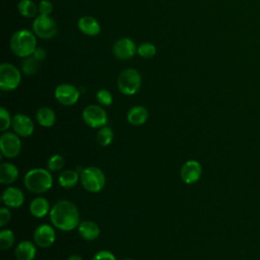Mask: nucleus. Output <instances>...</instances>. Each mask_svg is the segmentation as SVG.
Wrapping results in <instances>:
<instances>
[{
  "label": "nucleus",
  "mask_w": 260,
  "mask_h": 260,
  "mask_svg": "<svg viewBox=\"0 0 260 260\" xmlns=\"http://www.w3.org/2000/svg\"><path fill=\"white\" fill-rule=\"evenodd\" d=\"M82 119L91 128H102L108 123V114L101 106L89 105L83 109Z\"/></svg>",
  "instance_id": "0eeeda50"
},
{
  "label": "nucleus",
  "mask_w": 260,
  "mask_h": 260,
  "mask_svg": "<svg viewBox=\"0 0 260 260\" xmlns=\"http://www.w3.org/2000/svg\"><path fill=\"white\" fill-rule=\"evenodd\" d=\"M202 175V167L201 164L195 159H189L183 164L180 176L184 183L191 185L196 183Z\"/></svg>",
  "instance_id": "f8f14e48"
},
{
  "label": "nucleus",
  "mask_w": 260,
  "mask_h": 260,
  "mask_svg": "<svg viewBox=\"0 0 260 260\" xmlns=\"http://www.w3.org/2000/svg\"><path fill=\"white\" fill-rule=\"evenodd\" d=\"M46 55H47V53H46L45 49H43V48H36L35 52L32 53V56H34L39 62L45 60Z\"/></svg>",
  "instance_id": "f704fd0d"
},
{
  "label": "nucleus",
  "mask_w": 260,
  "mask_h": 260,
  "mask_svg": "<svg viewBox=\"0 0 260 260\" xmlns=\"http://www.w3.org/2000/svg\"><path fill=\"white\" fill-rule=\"evenodd\" d=\"M55 99L63 106H73L79 99L78 88L69 83H62L55 88Z\"/></svg>",
  "instance_id": "9d476101"
},
{
  "label": "nucleus",
  "mask_w": 260,
  "mask_h": 260,
  "mask_svg": "<svg viewBox=\"0 0 260 260\" xmlns=\"http://www.w3.org/2000/svg\"><path fill=\"white\" fill-rule=\"evenodd\" d=\"M15 241L14 234L9 229H4L0 232V249L2 251H6L10 249Z\"/></svg>",
  "instance_id": "a878e982"
},
{
  "label": "nucleus",
  "mask_w": 260,
  "mask_h": 260,
  "mask_svg": "<svg viewBox=\"0 0 260 260\" xmlns=\"http://www.w3.org/2000/svg\"><path fill=\"white\" fill-rule=\"evenodd\" d=\"M32 29L36 36L41 39H51L57 34V24L49 15L40 14L32 22Z\"/></svg>",
  "instance_id": "1a4fd4ad"
},
{
  "label": "nucleus",
  "mask_w": 260,
  "mask_h": 260,
  "mask_svg": "<svg viewBox=\"0 0 260 260\" xmlns=\"http://www.w3.org/2000/svg\"><path fill=\"white\" fill-rule=\"evenodd\" d=\"M137 53L139 56H141L142 58H151L155 55L156 53V48L153 44L151 43H142L138 46L137 48Z\"/></svg>",
  "instance_id": "c85d7f7f"
},
{
  "label": "nucleus",
  "mask_w": 260,
  "mask_h": 260,
  "mask_svg": "<svg viewBox=\"0 0 260 260\" xmlns=\"http://www.w3.org/2000/svg\"><path fill=\"white\" fill-rule=\"evenodd\" d=\"M11 218V212L8 207H2L0 209V226H5Z\"/></svg>",
  "instance_id": "72a5a7b5"
},
{
  "label": "nucleus",
  "mask_w": 260,
  "mask_h": 260,
  "mask_svg": "<svg viewBox=\"0 0 260 260\" xmlns=\"http://www.w3.org/2000/svg\"><path fill=\"white\" fill-rule=\"evenodd\" d=\"M23 183L28 191L36 194H42L52 188L53 177L49 170L35 168L24 175Z\"/></svg>",
  "instance_id": "f03ea898"
},
{
  "label": "nucleus",
  "mask_w": 260,
  "mask_h": 260,
  "mask_svg": "<svg viewBox=\"0 0 260 260\" xmlns=\"http://www.w3.org/2000/svg\"><path fill=\"white\" fill-rule=\"evenodd\" d=\"M148 119V111L143 106H134L127 112V121L133 126L143 125Z\"/></svg>",
  "instance_id": "aec40b11"
},
{
  "label": "nucleus",
  "mask_w": 260,
  "mask_h": 260,
  "mask_svg": "<svg viewBox=\"0 0 260 260\" xmlns=\"http://www.w3.org/2000/svg\"><path fill=\"white\" fill-rule=\"evenodd\" d=\"M92 260H117V259L112 252L107 250H101L94 254Z\"/></svg>",
  "instance_id": "473e14b6"
},
{
  "label": "nucleus",
  "mask_w": 260,
  "mask_h": 260,
  "mask_svg": "<svg viewBox=\"0 0 260 260\" xmlns=\"http://www.w3.org/2000/svg\"><path fill=\"white\" fill-rule=\"evenodd\" d=\"M77 230L79 236L86 241H94L95 239L99 238L101 234V230L98 223L91 220L80 221L77 226Z\"/></svg>",
  "instance_id": "f3484780"
},
{
  "label": "nucleus",
  "mask_w": 260,
  "mask_h": 260,
  "mask_svg": "<svg viewBox=\"0 0 260 260\" xmlns=\"http://www.w3.org/2000/svg\"><path fill=\"white\" fill-rule=\"evenodd\" d=\"M11 127L13 132L20 137H29L35 130L32 120L24 114H16L12 117Z\"/></svg>",
  "instance_id": "ddd939ff"
},
{
  "label": "nucleus",
  "mask_w": 260,
  "mask_h": 260,
  "mask_svg": "<svg viewBox=\"0 0 260 260\" xmlns=\"http://www.w3.org/2000/svg\"><path fill=\"white\" fill-rule=\"evenodd\" d=\"M77 25H78V28L80 29V31L86 36H90V37L96 36L101 31V25H100L99 21L94 17L89 16V15L81 16L78 19Z\"/></svg>",
  "instance_id": "a211bd4d"
},
{
  "label": "nucleus",
  "mask_w": 260,
  "mask_h": 260,
  "mask_svg": "<svg viewBox=\"0 0 260 260\" xmlns=\"http://www.w3.org/2000/svg\"><path fill=\"white\" fill-rule=\"evenodd\" d=\"M37 48L36 36L27 29L15 31L10 39V49L18 57L25 58L35 52Z\"/></svg>",
  "instance_id": "7ed1b4c3"
},
{
  "label": "nucleus",
  "mask_w": 260,
  "mask_h": 260,
  "mask_svg": "<svg viewBox=\"0 0 260 260\" xmlns=\"http://www.w3.org/2000/svg\"><path fill=\"white\" fill-rule=\"evenodd\" d=\"M18 178V169L11 162H2L0 165V183L2 185H10Z\"/></svg>",
  "instance_id": "412c9836"
},
{
  "label": "nucleus",
  "mask_w": 260,
  "mask_h": 260,
  "mask_svg": "<svg viewBox=\"0 0 260 260\" xmlns=\"http://www.w3.org/2000/svg\"><path fill=\"white\" fill-rule=\"evenodd\" d=\"M117 85L120 92L125 95L135 94L141 86V75L133 68L123 70L117 79Z\"/></svg>",
  "instance_id": "39448f33"
},
{
  "label": "nucleus",
  "mask_w": 260,
  "mask_h": 260,
  "mask_svg": "<svg viewBox=\"0 0 260 260\" xmlns=\"http://www.w3.org/2000/svg\"><path fill=\"white\" fill-rule=\"evenodd\" d=\"M53 11V4L49 0H42L39 4V12L42 15H50Z\"/></svg>",
  "instance_id": "2f4dec72"
},
{
  "label": "nucleus",
  "mask_w": 260,
  "mask_h": 260,
  "mask_svg": "<svg viewBox=\"0 0 260 260\" xmlns=\"http://www.w3.org/2000/svg\"><path fill=\"white\" fill-rule=\"evenodd\" d=\"M19 13L24 17H37L39 7L31 0H20L17 4Z\"/></svg>",
  "instance_id": "b1692460"
},
{
  "label": "nucleus",
  "mask_w": 260,
  "mask_h": 260,
  "mask_svg": "<svg viewBox=\"0 0 260 260\" xmlns=\"http://www.w3.org/2000/svg\"><path fill=\"white\" fill-rule=\"evenodd\" d=\"M82 187L90 193H99L106 186V176L104 172L94 166L87 167L80 173Z\"/></svg>",
  "instance_id": "20e7f679"
},
{
  "label": "nucleus",
  "mask_w": 260,
  "mask_h": 260,
  "mask_svg": "<svg viewBox=\"0 0 260 260\" xmlns=\"http://www.w3.org/2000/svg\"><path fill=\"white\" fill-rule=\"evenodd\" d=\"M65 159L61 154H53L47 161V168L51 172H57L63 169Z\"/></svg>",
  "instance_id": "cd10ccee"
},
{
  "label": "nucleus",
  "mask_w": 260,
  "mask_h": 260,
  "mask_svg": "<svg viewBox=\"0 0 260 260\" xmlns=\"http://www.w3.org/2000/svg\"><path fill=\"white\" fill-rule=\"evenodd\" d=\"M39 68V61L32 56H28L23 58L21 63V70L25 75H32L38 71Z\"/></svg>",
  "instance_id": "bb28decb"
},
{
  "label": "nucleus",
  "mask_w": 260,
  "mask_h": 260,
  "mask_svg": "<svg viewBox=\"0 0 260 260\" xmlns=\"http://www.w3.org/2000/svg\"><path fill=\"white\" fill-rule=\"evenodd\" d=\"M114 139V132L113 129L109 126H104L99 128L96 133V142L101 146H108L112 143Z\"/></svg>",
  "instance_id": "393cba45"
},
{
  "label": "nucleus",
  "mask_w": 260,
  "mask_h": 260,
  "mask_svg": "<svg viewBox=\"0 0 260 260\" xmlns=\"http://www.w3.org/2000/svg\"><path fill=\"white\" fill-rule=\"evenodd\" d=\"M38 123L46 128L52 127L56 123V114L49 107H42L36 113Z\"/></svg>",
  "instance_id": "4be33fe9"
},
{
  "label": "nucleus",
  "mask_w": 260,
  "mask_h": 260,
  "mask_svg": "<svg viewBox=\"0 0 260 260\" xmlns=\"http://www.w3.org/2000/svg\"><path fill=\"white\" fill-rule=\"evenodd\" d=\"M20 136L14 132H3L0 136V150L1 154L6 158H13L17 156L21 150Z\"/></svg>",
  "instance_id": "6e6552de"
},
{
  "label": "nucleus",
  "mask_w": 260,
  "mask_h": 260,
  "mask_svg": "<svg viewBox=\"0 0 260 260\" xmlns=\"http://www.w3.org/2000/svg\"><path fill=\"white\" fill-rule=\"evenodd\" d=\"M12 124V118L9 114V112L1 107L0 108V131L6 132L9 127H11Z\"/></svg>",
  "instance_id": "c756f323"
},
{
  "label": "nucleus",
  "mask_w": 260,
  "mask_h": 260,
  "mask_svg": "<svg viewBox=\"0 0 260 260\" xmlns=\"http://www.w3.org/2000/svg\"><path fill=\"white\" fill-rule=\"evenodd\" d=\"M137 52L135 43L128 38H122L115 42L113 46L114 55L120 60H128Z\"/></svg>",
  "instance_id": "4468645a"
},
{
  "label": "nucleus",
  "mask_w": 260,
  "mask_h": 260,
  "mask_svg": "<svg viewBox=\"0 0 260 260\" xmlns=\"http://www.w3.org/2000/svg\"><path fill=\"white\" fill-rule=\"evenodd\" d=\"M56 240V232L50 224H40L34 232L35 244L40 248L51 247Z\"/></svg>",
  "instance_id": "9b49d317"
},
{
  "label": "nucleus",
  "mask_w": 260,
  "mask_h": 260,
  "mask_svg": "<svg viewBox=\"0 0 260 260\" xmlns=\"http://www.w3.org/2000/svg\"><path fill=\"white\" fill-rule=\"evenodd\" d=\"M125 260H133V259H125Z\"/></svg>",
  "instance_id": "e433bc0d"
},
{
  "label": "nucleus",
  "mask_w": 260,
  "mask_h": 260,
  "mask_svg": "<svg viewBox=\"0 0 260 260\" xmlns=\"http://www.w3.org/2000/svg\"><path fill=\"white\" fill-rule=\"evenodd\" d=\"M21 80L19 70L10 63L0 65V88L4 91L15 89Z\"/></svg>",
  "instance_id": "423d86ee"
},
{
  "label": "nucleus",
  "mask_w": 260,
  "mask_h": 260,
  "mask_svg": "<svg viewBox=\"0 0 260 260\" xmlns=\"http://www.w3.org/2000/svg\"><path fill=\"white\" fill-rule=\"evenodd\" d=\"M80 180V175L74 170H64L58 177V183L61 187L70 189L73 188Z\"/></svg>",
  "instance_id": "5701e85b"
},
{
  "label": "nucleus",
  "mask_w": 260,
  "mask_h": 260,
  "mask_svg": "<svg viewBox=\"0 0 260 260\" xmlns=\"http://www.w3.org/2000/svg\"><path fill=\"white\" fill-rule=\"evenodd\" d=\"M29 212L37 218H43L50 213L51 206L45 197H36L29 203Z\"/></svg>",
  "instance_id": "6ab92c4d"
},
{
  "label": "nucleus",
  "mask_w": 260,
  "mask_h": 260,
  "mask_svg": "<svg viewBox=\"0 0 260 260\" xmlns=\"http://www.w3.org/2000/svg\"><path fill=\"white\" fill-rule=\"evenodd\" d=\"M14 255L16 260H34L37 255L36 245L27 240L21 241L17 244Z\"/></svg>",
  "instance_id": "dca6fc26"
},
{
  "label": "nucleus",
  "mask_w": 260,
  "mask_h": 260,
  "mask_svg": "<svg viewBox=\"0 0 260 260\" xmlns=\"http://www.w3.org/2000/svg\"><path fill=\"white\" fill-rule=\"evenodd\" d=\"M95 98H96L98 102L102 106H105V107H109L113 103V95H112V93L108 89H105V88H102V89L98 90V92L95 94Z\"/></svg>",
  "instance_id": "7c9ffc66"
},
{
  "label": "nucleus",
  "mask_w": 260,
  "mask_h": 260,
  "mask_svg": "<svg viewBox=\"0 0 260 260\" xmlns=\"http://www.w3.org/2000/svg\"><path fill=\"white\" fill-rule=\"evenodd\" d=\"M51 223L62 232H70L76 229L80 222V215L77 206L66 199L57 201L49 213Z\"/></svg>",
  "instance_id": "f257e3e1"
},
{
  "label": "nucleus",
  "mask_w": 260,
  "mask_h": 260,
  "mask_svg": "<svg viewBox=\"0 0 260 260\" xmlns=\"http://www.w3.org/2000/svg\"><path fill=\"white\" fill-rule=\"evenodd\" d=\"M1 199L6 207L18 208L24 202V194L19 188L9 186L3 191Z\"/></svg>",
  "instance_id": "2eb2a0df"
},
{
  "label": "nucleus",
  "mask_w": 260,
  "mask_h": 260,
  "mask_svg": "<svg viewBox=\"0 0 260 260\" xmlns=\"http://www.w3.org/2000/svg\"><path fill=\"white\" fill-rule=\"evenodd\" d=\"M67 260H82V258L77 254H73V255H70Z\"/></svg>",
  "instance_id": "c9c22d12"
}]
</instances>
